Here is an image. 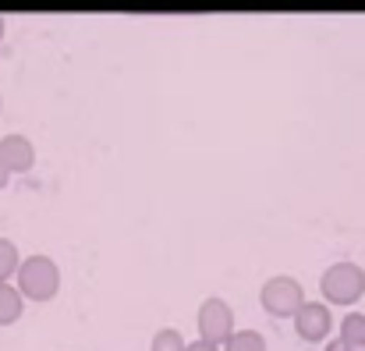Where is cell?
<instances>
[{"label": "cell", "mask_w": 365, "mask_h": 351, "mask_svg": "<svg viewBox=\"0 0 365 351\" xmlns=\"http://www.w3.org/2000/svg\"><path fill=\"white\" fill-rule=\"evenodd\" d=\"M14 316V298L7 291H0V320H11Z\"/></svg>", "instance_id": "1"}, {"label": "cell", "mask_w": 365, "mask_h": 351, "mask_svg": "<svg viewBox=\"0 0 365 351\" xmlns=\"http://www.w3.org/2000/svg\"><path fill=\"white\" fill-rule=\"evenodd\" d=\"M7 266H11V248H7V241H0V277H4Z\"/></svg>", "instance_id": "2"}, {"label": "cell", "mask_w": 365, "mask_h": 351, "mask_svg": "<svg viewBox=\"0 0 365 351\" xmlns=\"http://www.w3.org/2000/svg\"><path fill=\"white\" fill-rule=\"evenodd\" d=\"M0 178H4V174H0Z\"/></svg>", "instance_id": "3"}]
</instances>
